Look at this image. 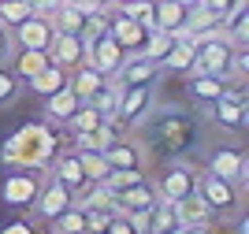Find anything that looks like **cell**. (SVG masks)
Masks as SVG:
<instances>
[{
	"label": "cell",
	"instance_id": "6da1fadb",
	"mask_svg": "<svg viewBox=\"0 0 249 234\" xmlns=\"http://www.w3.org/2000/svg\"><path fill=\"white\" fill-rule=\"evenodd\" d=\"M134 130H138V142L142 145H153L156 153L171 156V160H182L201 142V126L194 123L190 112H175V108H160L156 112V104Z\"/></svg>",
	"mask_w": 249,
	"mask_h": 234
},
{
	"label": "cell",
	"instance_id": "7a4b0ae2",
	"mask_svg": "<svg viewBox=\"0 0 249 234\" xmlns=\"http://www.w3.org/2000/svg\"><path fill=\"white\" fill-rule=\"evenodd\" d=\"M60 153V134L49 123H22L8 142L0 145V171L22 167V171H45L49 175L52 156Z\"/></svg>",
	"mask_w": 249,
	"mask_h": 234
},
{
	"label": "cell",
	"instance_id": "3957f363",
	"mask_svg": "<svg viewBox=\"0 0 249 234\" xmlns=\"http://www.w3.org/2000/svg\"><path fill=\"white\" fill-rule=\"evenodd\" d=\"M41 182H45V171H22V167L0 171V201L15 212H30Z\"/></svg>",
	"mask_w": 249,
	"mask_h": 234
},
{
	"label": "cell",
	"instance_id": "277c9868",
	"mask_svg": "<svg viewBox=\"0 0 249 234\" xmlns=\"http://www.w3.org/2000/svg\"><path fill=\"white\" fill-rule=\"evenodd\" d=\"M197 45V56H194V71L201 74H219V78H231V56H234V45L227 41V34H208V37L194 41ZM190 71V74H194Z\"/></svg>",
	"mask_w": 249,
	"mask_h": 234
},
{
	"label": "cell",
	"instance_id": "5b68a950",
	"mask_svg": "<svg viewBox=\"0 0 249 234\" xmlns=\"http://www.w3.org/2000/svg\"><path fill=\"white\" fill-rule=\"evenodd\" d=\"M153 104H156V82H145V86H123L119 104H115L112 115L123 123L126 130H134L138 123L153 112Z\"/></svg>",
	"mask_w": 249,
	"mask_h": 234
},
{
	"label": "cell",
	"instance_id": "8992f818",
	"mask_svg": "<svg viewBox=\"0 0 249 234\" xmlns=\"http://www.w3.org/2000/svg\"><path fill=\"white\" fill-rule=\"evenodd\" d=\"M197 167L194 163H186V160H171L164 167V171L156 175V194H160V201H182L186 194H194L197 190Z\"/></svg>",
	"mask_w": 249,
	"mask_h": 234
},
{
	"label": "cell",
	"instance_id": "52a82bcc",
	"mask_svg": "<svg viewBox=\"0 0 249 234\" xmlns=\"http://www.w3.org/2000/svg\"><path fill=\"white\" fill-rule=\"evenodd\" d=\"M197 194H201V201L212 208V216H231L242 204L238 186L227 182V179H216V175H208V171L197 175Z\"/></svg>",
	"mask_w": 249,
	"mask_h": 234
},
{
	"label": "cell",
	"instance_id": "ba28073f",
	"mask_svg": "<svg viewBox=\"0 0 249 234\" xmlns=\"http://www.w3.org/2000/svg\"><path fill=\"white\" fill-rule=\"evenodd\" d=\"M212 123H216L219 130H231V134H242L249 123V108H246V90H223V97H219L212 108Z\"/></svg>",
	"mask_w": 249,
	"mask_h": 234
},
{
	"label": "cell",
	"instance_id": "9c48e42d",
	"mask_svg": "<svg viewBox=\"0 0 249 234\" xmlns=\"http://www.w3.org/2000/svg\"><path fill=\"white\" fill-rule=\"evenodd\" d=\"M205 171L216 175V179H227V182H234L242 190L246 186V153L234 149V145H216L205 156Z\"/></svg>",
	"mask_w": 249,
	"mask_h": 234
},
{
	"label": "cell",
	"instance_id": "30bf717a",
	"mask_svg": "<svg viewBox=\"0 0 249 234\" xmlns=\"http://www.w3.org/2000/svg\"><path fill=\"white\" fill-rule=\"evenodd\" d=\"M71 204H74V194L60 182V179L49 175L41 182V190H37V197H34V204H30V216L41 219V223H49V219H56L63 208H71Z\"/></svg>",
	"mask_w": 249,
	"mask_h": 234
},
{
	"label": "cell",
	"instance_id": "8fae6325",
	"mask_svg": "<svg viewBox=\"0 0 249 234\" xmlns=\"http://www.w3.org/2000/svg\"><path fill=\"white\" fill-rule=\"evenodd\" d=\"M145 34L149 30L142 26V22H134L130 15H123V11L115 8V4H108V37H112L123 52H142Z\"/></svg>",
	"mask_w": 249,
	"mask_h": 234
},
{
	"label": "cell",
	"instance_id": "7c38bea8",
	"mask_svg": "<svg viewBox=\"0 0 249 234\" xmlns=\"http://www.w3.org/2000/svg\"><path fill=\"white\" fill-rule=\"evenodd\" d=\"M104 160H108V171H126V167L145 171V145L138 142L134 134H123V138H115L104 149Z\"/></svg>",
	"mask_w": 249,
	"mask_h": 234
},
{
	"label": "cell",
	"instance_id": "4fadbf2b",
	"mask_svg": "<svg viewBox=\"0 0 249 234\" xmlns=\"http://www.w3.org/2000/svg\"><path fill=\"white\" fill-rule=\"evenodd\" d=\"M156 201H160L156 186L149 182V179H142V182H134V186H126V190L115 194V212L130 216V219H134V216H149Z\"/></svg>",
	"mask_w": 249,
	"mask_h": 234
},
{
	"label": "cell",
	"instance_id": "5bb4252c",
	"mask_svg": "<svg viewBox=\"0 0 249 234\" xmlns=\"http://www.w3.org/2000/svg\"><path fill=\"white\" fill-rule=\"evenodd\" d=\"M227 86H231V82L219 78V74H201V71L186 74V97H190V104H197L201 112H208V108L223 97Z\"/></svg>",
	"mask_w": 249,
	"mask_h": 234
},
{
	"label": "cell",
	"instance_id": "9a60e30c",
	"mask_svg": "<svg viewBox=\"0 0 249 234\" xmlns=\"http://www.w3.org/2000/svg\"><path fill=\"white\" fill-rule=\"evenodd\" d=\"M11 37H15L19 49H49L52 37H56V30H52L49 15H26V19L11 30Z\"/></svg>",
	"mask_w": 249,
	"mask_h": 234
},
{
	"label": "cell",
	"instance_id": "2e32d148",
	"mask_svg": "<svg viewBox=\"0 0 249 234\" xmlns=\"http://www.w3.org/2000/svg\"><path fill=\"white\" fill-rule=\"evenodd\" d=\"M45 52H49V63L63 67V71H74V67H82V63H86V45H82L78 34H56Z\"/></svg>",
	"mask_w": 249,
	"mask_h": 234
},
{
	"label": "cell",
	"instance_id": "e0dca14e",
	"mask_svg": "<svg viewBox=\"0 0 249 234\" xmlns=\"http://www.w3.org/2000/svg\"><path fill=\"white\" fill-rule=\"evenodd\" d=\"M112 78L119 82V86H145V82H156V78H160V67H156L153 60H145L142 52H126L123 63L115 67Z\"/></svg>",
	"mask_w": 249,
	"mask_h": 234
},
{
	"label": "cell",
	"instance_id": "ac0fdd59",
	"mask_svg": "<svg viewBox=\"0 0 249 234\" xmlns=\"http://www.w3.org/2000/svg\"><path fill=\"white\" fill-rule=\"evenodd\" d=\"M186 15H190V8L182 4V0H156V19H153V26H156V30H164V34H171L175 41H182V37H190ZM190 41H194V37H190Z\"/></svg>",
	"mask_w": 249,
	"mask_h": 234
},
{
	"label": "cell",
	"instance_id": "d6986e66",
	"mask_svg": "<svg viewBox=\"0 0 249 234\" xmlns=\"http://www.w3.org/2000/svg\"><path fill=\"white\" fill-rule=\"evenodd\" d=\"M123 56H126V52L119 49V45H115L108 34H101V37H97L93 45L86 49V63H89V67H97L104 78H112V74H115V67L123 63Z\"/></svg>",
	"mask_w": 249,
	"mask_h": 234
},
{
	"label": "cell",
	"instance_id": "ffe728a7",
	"mask_svg": "<svg viewBox=\"0 0 249 234\" xmlns=\"http://www.w3.org/2000/svg\"><path fill=\"white\" fill-rule=\"evenodd\" d=\"M52 179H60L71 194H78L86 186V175H82V163H78V153L74 149H67V153H56L52 156V167H49Z\"/></svg>",
	"mask_w": 249,
	"mask_h": 234
},
{
	"label": "cell",
	"instance_id": "44dd1931",
	"mask_svg": "<svg viewBox=\"0 0 249 234\" xmlns=\"http://www.w3.org/2000/svg\"><path fill=\"white\" fill-rule=\"evenodd\" d=\"M89 11H93V4H71V0H60V4L52 8V15H49L52 30H56V34H78Z\"/></svg>",
	"mask_w": 249,
	"mask_h": 234
},
{
	"label": "cell",
	"instance_id": "7402d4cb",
	"mask_svg": "<svg viewBox=\"0 0 249 234\" xmlns=\"http://www.w3.org/2000/svg\"><path fill=\"white\" fill-rule=\"evenodd\" d=\"M78 97L71 93V86H63V90H56V93H49L45 97V123L49 126H63V123L71 119V112L78 108Z\"/></svg>",
	"mask_w": 249,
	"mask_h": 234
},
{
	"label": "cell",
	"instance_id": "603a6c76",
	"mask_svg": "<svg viewBox=\"0 0 249 234\" xmlns=\"http://www.w3.org/2000/svg\"><path fill=\"white\" fill-rule=\"evenodd\" d=\"M67 78H71V71H63V67H56V63H49L45 71H37L34 78H26L22 86H26V93H34V97H49V93H56V90H63L67 86Z\"/></svg>",
	"mask_w": 249,
	"mask_h": 234
},
{
	"label": "cell",
	"instance_id": "cb8c5ba5",
	"mask_svg": "<svg viewBox=\"0 0 249 234\" xmlns=\"http://www.w3.org/2000/svg\"><path fill=\"white\" fill-rule=\"evenodd\" d=\"M194 56H197V45L190 37L175 41L171 49H167V56L160 60V71H171V74H190L194 71Z\"/></svg>",
	"mask_w": 249,
	"mask_h": 234
},
{
	"label": "cell",
	"instance_id": "d4e9b609",
	"mask_svg": "<svg viewBox=\"0 0 249 234\" xmlns=\"http://www.w3.org/2000/svg\"><path fill=\"white\" fill-rule=\"evenodd\" d=\"M175 204V216L182 227H194V223H212L216 216H212V208H208L205 201H201V194L194 190V194H186L182 201H171Z\"/></svg>",
	"mask_w": 249,
	"mask_h": 234
},
{
	"label": "cell",
	"instance_id": "484cf974",
	"mask_svg": "<svg viewBox=\"0 0 249 234\" xmlns=\"http://www.w3.org/2000/svg\"><path fill=\"white\" fill-rule=\"evenodd\" d=\"M178 231H182V223H178V216H175V204L171 201H156L153 212H149L145 234H178Z\"/></svg>",
	"mask_w": 249,
	"mask_h": 234
},
{
	"label": "cell",
	"instance_id": "4316f807",
	"mask_svg": "<svg viewBox=\"0 0 249 234\" xmlns=\"http://www.w3.org/2000/svg\"><path fill=\"white\" fill-rule=\"evenodd\" d=\"M11 60H15V74L26 82V78H34L37 71L49 67V52H45V49H19Z\"/></svg>",
	"mask_w": 249,
	"mask_h": 234
},
{
	"label": "cell",
	"instance_id": "83f0119b",
	"mask_svg": "<svg viewBox=\"0 0 249 234\" xmlns=\"http://www.w3.org/2000/svg\"><path fill=\"white\" fill-rule=\"evenodd\" d=\"M101 119H104V115L97 112L93 104H86V101H82V104H78V108L71 112V119L63 123V126H67L71 134H93L97 126H101Z\"/></svg>",
	"mask_w": 249,
	"mask_h": 234
},
{
	"label": "cell",
	"instance_id": "f1b7e54d",
	"mask_svg": "<svg viewBox=\"0 0 249 234\" xmlns=\"http://www.w3.org/2000/svg\"><path fill=\"white\" fill-rule=\"evenodd\" d=\"M49 231L52 234H86V212L78 204H71V208H63L56 219H49Z\"/></svg>",
	"mask_w": 249,
	"mask_h": 234
},
{
	"label": "cell",
	"instance_id": "f546056e",
	"mask_svg": "<svg viewBox=\"0 0 249 234\" xmlns=\"http://www.w3.org/2000/svg\"><path fill=\"white\" fill-rule=\"evenodd\" d=\"M119 93H123V86H119V82H115V78H104V82H101V90H97L86 104H93L101 115H112V112H115V104H119Z\"/></svg>",
	"mask_w": 249,
	"mask_h": 234
},
{
	"label": "cell",
	"instance_id": "4dcf8cb0",
	"mask_svg": "<svg viewBox=\"0 0 249 234\" xmlns=\"http://www.w3.org/2000/svg\"><path fill=\"white\" fill-rule=\"evenodd\" d=\"M74 153H78V163H82L86 182H101L104 175H108V160H104L101 149H74Z\"/></svg>",
	"mask_w": 249,
	"mask_h": 234
},
{
	"label": "cell",
	"instance_id": "1f68e13d",
	"mask_svg": "<svg viewBox=\"0 0 249 234\" xmlns=\"http://www.w3.org/2000/svg\"><path fill=\"white\" fill-rule=\"evenodd\" d=\"M171 45H175V37H171V34H164V30H149L145 34V45H142V56H145V60H153L156 67H160V60H164L167 56V49H171Z\"/></svg>",
	"mask_w": 249,
	"mask_h": 234
},
{
	"label": "cell",
	"instance_id": "d6a6232c",
	"mask_svg": "<svg viewBox=\"0 0 249 234\" xmlns=\"http://www.w3.org/2000/svg\"><path fill=\"white\" fill-rule=\"evenodd\" d=\"M26 93L22 78L15 71H8L4 63H0V108H11V104H19V97Z\"/></svg>",
	"mask_w": 249,
	"mask_h": 234
},
{
	"label": "cell",
	"instance_id": "836d02e7",
	"mask_svg": "<svg viewBox=\"0 0 249 234\" xmlns=\"http://www.w3.org/2000/svg\"><path fill=\"white\" fill-rule=\"evenodd\" d=\"M101 34H108V8H93V11H89L86 22H82V30H78V37H82V45L89 49Z\"/></svg>",
	"mask_w": 249,
	"mask_h": 234
},
{
	"label": "cell",
	"instance_id": "e575fe53",
	"mask_svg": "<svg viewBox=\"0 0 249 234\" xmlns=\"http://www.w3.org/2000/svg\"><path fill=\"white\" fill-rule=\"evenodd\" d=\"M115 8L130 15L134 22H142L145 30H153V19H156V0H123V4H115Z\"/></svg>",
	"mask_w": 249,
	"mask_h": 234
},
{
	"label": "cell",
	"instance_id": "d590c367",
	"mask_svg": "<svg viewBox=\"0 0 249 234\" xmlns=\"http://www.w3.org/2000/svg\"><path fill=\"white\" fill-rule=\"evenodd\" d=\"M26 15H34L26 0H0V22H4L8 30H15V26H19Z\"/></svg>",
	"mask_w": 249,
	"mask_h": 234
},
{
	"label": "cell",
	"instance_id": "8d00e7d4",
	"mask_svg": "<svg viewBox=\"0 0 249 234\" xmlns=\"http://www.w3.org/2000/svg\"><path fill=\"white\" fill-rule=\"evenodd\" d=\"M145 179V171H138V167H126V171H108L104 175V186L112 190V194H119V190H126V186H134Z\"/></svg>",
	"mask_w": 249,
	"mask_h": 234
},
{
	"label": "cell",
	"instance_id": "74e56055",
	"mask_svg": "<svg viewBox=\"0 0 249 234\" xmlns=\"http://www.w3.org/2000/svg\"><path fill=\"white\" fill-rule=\"evenodd\" d=\"M82 212H86V234H101L115 216V208H82Z\"/></svg>",
	"mask_w": 249,
	"mask_h": 234
},
{
	"label": "cell",
	"instance_id": "f35d334b",
	"mask_svg": "<svg viewBox=\"0 0 249 234\" xmlns=\"http://www.w3.org/2000/svg\"><path fill=\"white\" fill-rule=\"evenodd\" d=\"M101 234H142V231H138V227L130 223V219H126L123 212H115L112 219H108V227H104Z\"/></svg>",
	"mask_w": 249,
	"mask_h": 234
},
{
	"label": "cell",
	"instance_id": "ab89813d",
	"mask_svg": "<svg viewBox=\"0 0 249 234\" xmlns=\"http://www.w3.org/2000/svg\"><path fill=\"white\" fill-rule=\"evenodd\" d=\"M0 234H41V231H37V223H34L30 216H22V219L4 223V227H0Z\"/></svg>",
	"mask_w": 249,
	"mask_h": 234
},
{
	"label": "cell",
	"instance_id": "60d3db41",
	"mask_svg": "<svg viewBox=\"0 0 249 234\" xmlns=\"http://www.w3.org/2000/svg\"><path fill=\"white\" fill-rule=\"evenodd\" d=\"M11 56H15V37H11V30L0 22V63H8Z\"/></svg>",
	"mask_w": 249,
	"mask_h": 234
},
{
	"label": "cell",
	"instance_id": "b9f144b4",
	"mask_svg": "<svg viewBox=\"0 0 249 234\" xmlns=\"http://www.w3.org/2000/svg\"><path fill=\"white\" fill-rule=\"evenodd\" d=\"M231 71H234V74H246L249 71V52L246 49H234V56H231Z\"/></svg>",
	"mask_w": 249,
	"mask_h": 234
},
{
	"label": "cell",
	"instance_id": "7bdbcfd3",
	"mask_svg": "<svg viewBox=\"0 0 249 234\" xmlns=\"http://www.w3.org/2000/svg\"><path fill=\"white\" fill-rule=\"evenodd\" d=\"M231 4H234V0H201V8H208V11H216V15H223V19H227V11H231Z\"/></svg>",
	"mask_w": 249,
	"mask_h": 234
},
{
	"label": "cell",
	"instance_id": "ee69618b",
	"mask_svg": "<svg viewBox=\"0 0 249 234\" xmlns=\"http://www.w3.org/2000/svg\"><path fill=\"white\" fill-rule=\"evenodd\" d=\"M26 4H30L34 15H52V8H56L60 0H26Z\"/></svg>",
	"mask_w": 249,
	"mask_h": 234
},
{
	"label": "cell",
	"instance_id": "f6af8a7d",
	"mask_svg": "<svg viewBox=\"0 0 249 234\" xmlns=\"http://www.w3.org/2000/svg\"><path fill=\"white\" fill-rule=\"evenodd\" d=\"M178 234H212V223H194V227H182Z\"/></svg>",
	"mask_w": 249,
	"mask_h": 234
},
{
	"label": "cell",
	"instance_id": "bcb514c9",
	"mask_svg": "<svg viewBox=\"0 0 249 234\" xmlns=\"http://www.w3.org/2000/svg\"><path fill=\"white\" fill-rule=\"evenodd\" d=\"M182 4H186V8H194V4H201V0H182Z\"/></svg>",
	"mask_w": 249,
	"mask_h": 234
},
{
	"label": "cell",
	"instance_id": "7dc6e473",
	"mask_svg": "<svg viewBox=\"0 0 249 234\" xmlns=\"http://www.w3.org/2000/svg\"><path fill=\"white\" fill-rule=\"evenodd\" d=\"M112 4H123V0H112Z\"/></svg>",
	"mask_w": 249,
	"mask_h": 234
}]
</instances>
